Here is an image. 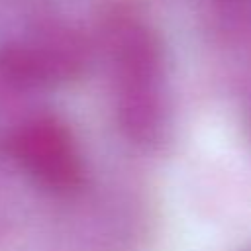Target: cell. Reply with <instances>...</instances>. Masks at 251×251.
Segmentation results:
<instances>
[{
  "mask_svg": "<svg viewBox=\"0 0 251 251\" xmlns=\"http://www.w3.org/2000/svg\"><path fill=\"white\" fill-rule=\"evenodd\" d=\"M22 155L47 184L69 188L80 176V163L69 131L55 122H39L22 137Z\"/></svg>",
  "mask_w": 251,
  "mask_h": 251,
  "instance_id": "obj_1",
  "label": "cell"
},
{
  "mask_svg": "<svg viewBox=\"0 0 251 251\" xmlns=\"http://www.w3.org/2000/svg\"><path fill=\"white\" fill-rule=\"evenodd\" d=\"M118 122L135 143L147 145L163 135L167 112L153 78H127L118 104Z\"/></svg>",
  "mask_w": 251,
  "mask_h": 251,
  "instance_id": "obj_2",
  "label": "cell"
}]
</instances>
